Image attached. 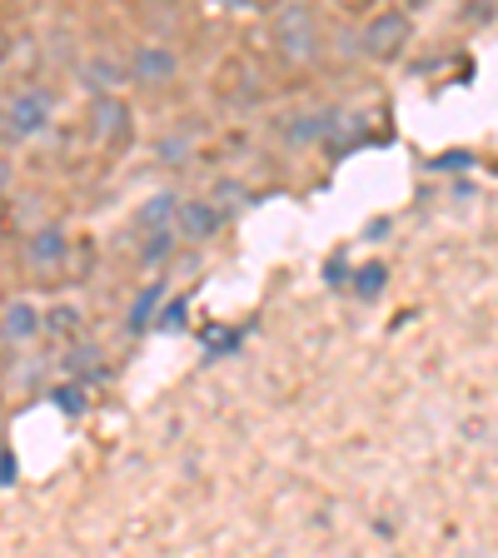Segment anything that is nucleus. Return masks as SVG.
Segmentation results:
<instances>
[{"label":"nucleus","mask_w":498,"mask_h":558,"mask_svg":"<svg viewBox=\"0 0 498 558\" xmlns=\"http://www.w3.org/2000/svg\"><path fill=\"white\" fill-rule=\"evenodd\" d=\"M50 120H56V95L40 90V85H31V90H21L15 100H5V116H0V130L11 140H35L46 135Z\"/></svg>","instance_id":"obj_1"},{"label":"nucleus","mask_w":498,"mask_h":558,"mask_svg":"<svg viewBox=\"0 0 498 558\" xmlns=\"http://www.w3.org/2000/svg\"><path fill=\"white\" fill-rule=\"evenodd\" d=\"M174 240H190V244H205L224 230V209L215 199H185V205H174V220H170Z\"/></svg>","instance_id":"obj_2"},{"label":"nucleus","mask_w":498,"mask_h":558,"mask_svg":"<svg viewBox=\"0 0 498 558\" xmlns=\"http://www.w3.org/2000/svg\"><path fill=\"white\" fill-rule=\"evenodd\" d=\"M409 46V15L399 11H384L374 15L369 25H364V50H369L374 60H399Z\"/></svg>","instance_id":"obj_3"},{"label":"nucleus","mask_w":498,"mask_h":558,"mask_svg":"<svg viewBox=\"0 0 498 558\" xmlns=\"http://www.w3.org/2000/svg\"><path fill=\"white\" fill-rule=\"evenodd\" d=\"M279 46L290 50L294 60H314L319 35H314V15L304 11V5H290V11L279 15Z\"/></svg>","instance_id":"obj_4"},{"label":"nucleus","mask_w":498,"mask_h":558,"mask_svg":"<svg viewBox=\"0 0 498 558\" xmlns=\"http://www.w3.org/2000/svg\"><path fill=\"white\" fill-rule=\"evenodd\" d=\"M65 250H70L65 230H60V225H40V230L25 240V265L40 269V275H50V269L65 265Z\"/></svg>","instance_id":"obj_5"},{"label":"nucleus","mask_w":498,"mask_h":558,"mask_svg":"<svg viewBox=\"0 0 498 558\" xmlns=\"http://www.w3.org/2000/svg\"><path fill=\"white\" fill-rule=\"evenodd\" d=\"M174 70H180L174 50H165V46H139L135 60H130V81H139V85H170Z\"/></svg>","instance_id":"obj_6"},{"label":"nucleus","mask_w":498,"mask_h":558,"mask_svg":"<svg viewBox=\"0 0 498 558\" xmlns=\"http://www.w3.org/2000/svg\"><path fill=\"white\" fill-rule=\"evenodd\" d=\"M40 329H46V319H40V310L31 300H11L0 310V335L11 339V344H31Z\"/></svg>","instance_id":"obj_7"},{"label":"nucleus","mask_w":498,"mask_h":558,"mask_svg":"<svg viewBox=\"0 0 498 558\" xmlns=\"http://www.w3.org/2000/svg\"><path fill=\"white\" fill-rule=\"evenodd\" d=\"M90 125H95V140H100V145H120V140L130 135V110L116 100V95H100Z\"/></svg>","instance_id":"obj_8"},{"label":"nucleus","mask_w":498,"mask_h":558,"mask_svg":"<svg viewBox=\"0 0 498 558\" xmlns=\"http://www.w3.org/2000/svg\"><path fill=\"white\" fill-rule=\"evenodd\" d=\"M160 300H165V284H145V290L135 294V304H130V314H125V329H130V335H139V329L155 325V310H160Z\"/></svg>","instance_id":"obj_9"},{"label":"nucleus","mask_w":498,"mask_h":558,"mask_svg":"<svg viewBox=\"0 0 498 558\" xmlns=\"http://www.w3.org/2000/svg\"><path fill=\"white\" fill-rule=\"evenodd\" d=\"M335 125H339L335 116H304V120H294V125L284 130V140H290V145H314V140L335 135Z\"/></svg>","instance_id":"obj_10"},{"label":"nucleus","mask_w":498,"mask_h":558,"mask_svg":"<svg viewBox=\"0 0 498 558\" xmlns=\"http://www.w3.org/2000/svg\"><path fill=\"white\" fill-rule=\"evenodd\" d=\"M174 205H180V199H174V195H155L150 205L139 209V230H170V220H174Z\"/></svg>","instance_id":"obj_11"},{"label":"nucleus","mask_w":498,"mask_h":558,"mask_svg":"<svg viewBox=\"0 0 498 558\" xmlns=\"http://www.w3.org/2000/svg\"><path fill=\"white\" fill-rule=\"evenodd\" d=\"M384 284H389V269H384V265H364V269H360V279H354V290H360L364 300H374V294H379Z\"/></svg>","instance_id":"obj_12"},{"label":"nucleus","mask_w":498,"mask_h":558,"mask_svg":"<svg viewBox=\"0 0 498 558\" xmlns=\"http://www.w3.org/2000/svg\"><path fill=\"white\" fill-rule=\"evenodd\" d=\"M170 244H174V230H150V244L139 250V259H145V265H155V259L170 255Z\"/></svg>","instance_id":"obj_13"},{"label":"nucleus","mask_w":498,"mask_h":558,"mask_svg":"<svg viewBox=\"0 0 498 558\" xmlns=\"http://www.w3.org/2000/svg\"><path fill=\"white\" fill-rule=\"evenodd\" d=\"M56 404H65V414H85L81 384H65V389H56Z\"/></svg>","instance_id":"obj_14"},{"label":"nucleus","mask_w":498,"mask_h":558,"mask_svg":"<svg viewBox=\"0 0 498 558\" xmlns=\"http://www.w3.org/2000/svg\"><path fill=\"white\" fill-rule=\"evenodd\" d=\"M85 81H90V85H105V90H110V85H116L120 75H116V65H105V60H100V65L85 70Z\"/></svg>","instance_id":"obj_15"},{"label":"nucleus","mask_w":498,"mask_h":558,"mask_svg":"<svg viewBox=\"0 0 498 558\" xmlns=\"http://www.w3.org/2000/svg\"><path fill=\"white\" fill-rule=\"evenodd\" d=\"M160 325H165V329H174V325H185V304H165V314H160Z\"/></svg>","instance_id":"obj_16"},{"label":"nucleus","mask_w":498,"mask_h":558,"mask_svg":"<svg viewBox=\"0 0 498 558\" xmlns=\"http://www.w3.org/2000/svg\"><path fill=\"white\" fill-rule=\"evenodd\" d=\"M224 11H265L269 0H220Z\"/></svg>","instance_id":"obj_17"},{"label":"nucleus","mask_w":498,"mask_h":558,"mask_svg":"<svg viewBox=\"0 0 498 558\" xmlns=\"http://www.w3.org/2000/svg\"><path fill=\"white\" fill-rule=\"evenodd\" d=\"M70 314H75V310H50V319H46V325H50V329H70V325H75Z\"/></svg>","instance_id":"obj_18"},{"label":"nucleus","mask_w":498,"mask_h":558,"mask_svg":"<svg viewBox=\"0 0 498 558\" xmlns=\"http://www.w3.org/2000/svg\"><path fill=\"white\" fill-rule=\"evenodd\" d=\"M5 50H11V35L0 31V60H5Z\"/></svg>","instance_id":"obj_19"},{"label":"nucleus","mask_w":498,"mask_h":558,"mask_svg":"<svg viewBox=\"0 0 498 558\" xmlns=\"http://www.w3.org/2000/svg\"><path fill=\"white\" fill-rule=\"evenodd\" d=\"M0 116H5V100H0Z\"/></svg>","instance_id":"obj_20"}]
</instances>
